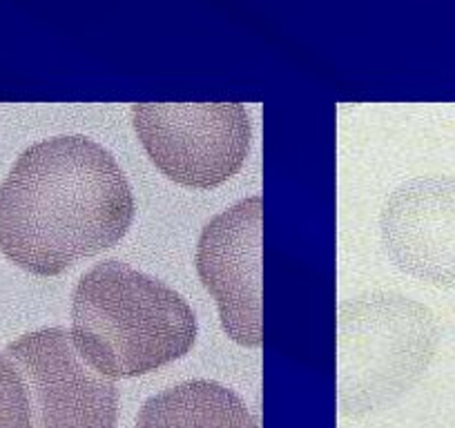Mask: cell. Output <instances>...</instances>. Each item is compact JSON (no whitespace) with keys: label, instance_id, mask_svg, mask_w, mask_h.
<instances>
[{"label":"cell","instance_id":"7","mask_svg":"<svg viewBox=\"0 0 455 428\" xmlns=\"http://www.w3.org/2000/svg\"><path fill=\"white\" fill-rule=\"evenodd\" d=\"M379 233L402 273L455 288V177H418L395 187L382 208Z\"/></svg>","mask_w":455,"mask_h":428},{"label":"cell","instance_id":"3","mask_svg":"<svg viewBox=\"0 0 455 428\" xmlns=\"http://www.w3.org/2000/svg\"><path fill=\"white\" fill-rule=\"evenodd\" d=\"M437 321L419 301L395 292H369L337 313V391L344 415H366L393 404L431 366Z\"/></svg>","mask_w":455,"mask_h":428},{"label":"cell","instance_id":"5","mask_svg":"<svg viewBox=\"0 0 455 428\" xmlns=\"http://www.w3.org/2000/svg\"><path fill=\"white\" fill-rule=\"evenodd\" d=\"M28 395L29 428H116L119 392L65 329L25 333L5 348Z\"/></svg>","mask_w":455,"mask_h":428},{"label":"cell","instance_id":"4","mask_svg":"<svg viewBox=\"0 0 455 428\" xmlns=\"http://www.w3.org/2000/svg\"><path fill=\"white\" fill-rule=\"evenodd\" d=\"M132 121L156 170L192 190L230 181L251 152L252 123L239 103H143L134 105Z\"/></svg>","mask_w":455,"mask_h":428},{"label":"cell","instance_id":"2","mask_svg":"<svg viewBox=\"0 0 455 428\" xmlns=\"http://www.w3.org/2000/svg\"><path fill=\"white\" fill-rule=\"evenodd\" d=\"M196 314L159 279L108 259L72 292V342L109 379H130L181 360L196 342Z\"/></svg>","mask_w":455,"mask_h":428},{"label":"cell","instance_id":"8","mask_svg":"<svg viewBox=\"0 0 455 428\" xmlns=\"http://www.w3.org/2000/svg\"><path fill=\"white\" fill-rule=\"evenodd\" d=\"M137 428H259V424L235 391L210 379H192L150 397L139 410Z\"/></svg>","mask_w":455,"mask_h":428},{"label":"cell","instance_id":"6","mask_svg":"<svg viewBox=\"0 0 455 428\" xmlns=\"http://www.w3.org/2000/svg\"><path fill=\"white\" fill-rule=\"evenodd\" d=\"M261 237L264 201L248 196L217 214L196 243V273L217 304L223 333L243 348L264 344Z\"/></svg>","mask_w":455,"mask_h":428},{"label":"cell","instance_id":"1","mask_svg":"<svg viewBox=\"0 0 455 428\" xmlns=\"http://www.w3.org/2000/svg\"><path fill=\"white\" fill-rule=\"evenodd\" d=\"M137 203L128 177L103 146L83 134L29 146L0 183V250L38 277L114 248Z\"/></svg>","mask_w":455,"mask_h":428},{"label":"cell","instance_id":"9","mask_svg":"<svg viewBox=\"0 0 455 428\" xmlns=\"http://www.w3.org/2000/svg\"><path fill=\"white\" fill-rule=\"evenodd\" d=\"M0 428H29L23 379L5 353L0 355Z\"/></svg>","mask_w":455,"mask_h":428}]
</instances>
